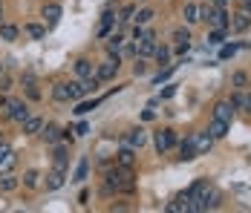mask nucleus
I'll return each mask as SVG.
<instances>
[{"label": "nucleus", "instance_id": "37998d69", "mask_svg": "<svg viewBox=\"0 0 251 213\" xmlns=\"http://www.w3.org/2000/svg\"><path fill=\"white\" fill-rule=\"evenodd\" d=\"M133 75H145V61H142V58L136 61V67H133Z\"/></svg>", "mask_w": 251, "mask_h": 213}, {"label": "nucleus", "instance_id": "c85d7f7f", "mask_svg": "<svg viewBox=\"0 0 251 213\" xmlns=\"http://www.w3.org/2000/svg\"><path fill=\"white\" fill-rule=\"evenodd\" d=\"M67 162H70L67 147H55V153H52V165L58 167V170H67Z\"/></svg>", "mask_w": 251, "mask_h": 213}, {"label": "nucleus", "instance_id": "49530a36", "mask_svg": "<svg viewBox=\"0 0 251 213\" xmlns=\"http://www.w3.org/2000/svg\"><path fill=\"white\" fill-rule=\"evenodd\" d=\"M174 95H176V87H168V90L162 93V98H174Z\"/></svg>", "mask_w": 251, "mask_h": 213}, {"label": "nucleus", "instance_id": "2eb2a0df", "mask_svg": "<svg viewBox=\"0 0 251 213\" xmlns=\"http://www.w3.org/2000/svg\"><path fill=\"white\" fill-rule=\"evenodd\" d=\"M41 136H44V142H47V144H58L61 139H64V130H61V127H55V124H44Z\"/></svg>", "mask_w": 251, "mask_h": 213}, {"label": "nucleus", "instance_id": "ddd939ff", "mask_svg": "<svg viewBox=\"0 0 251 213\" xmlns=\"http://www.w3.org/2000/svg\"><path fill=\"white\" fill-rule=\"evenodd\" d=\"M116 165H122V167H133L136 165V150H133L130 144H125V147L116 153Z\"/></svg>", "mask_w": 251, "mask_h": 213}, {"label": "nucleus", "instance_id": "f257e3e1", "mask_svg": "<svg viewBox=\"0 0 251 213\" xmlns=\"http://www.w3.org/2000/svg\"><path fill=\"white\" fill-rule=\"evenodd\" d=\"M136 190V176H133V167H122L116 165L113 170L104 173V193H133Z\"/></svg>", "mask_w": 251, "mask_h": 213}, {"label": "nucleus", "instance_id": "39448f33", "mask_svg": "<svg viewBox=\"0 0 251 213\" xmlns=\"http://www.w3.org/2000/svg\"><path fill=\"white\" fill-rule=\"evenodd\" d=\"M6 110H9V118L18 121V124H24L32 113H29V107H26V101H9L6 104Z\"/></svg>", "mask_w": 251, "mask_h": 213}, {"label": "nucleus", "instance_id": "7ed1b4c3", "mask_svg": "<svg viewBox=\"0 0 251 213\" xmlns=\"http://www.w3.org/2000/svg\"><path fill=\"white\" fill-rule=\"evenodd\" d=\"M119 64H122V55H119V52H110V58H107L99 70H96L99 81H113V78L119 75Z\"/></svg>", "mask_w": 251, "mask_h": 213}, {"label": "nucleus", "instance_id": "a19ab883", "mask_svg": "<svg viewBox=\"0 0 251 213\" xmlns=\"http://www.w3.org/2000/svg\"><path fill=\"white\" fill-rule=\"evenodd\" d=\"M145 35H148V29H145V26H133V41H139V38H145Z\"/></svg>", "mask_w": 251, "mask_h": 213}, {"label": "nucleus", "instance_id": "6ab92c4d", "mask_svg": "<svg viewBox=\"0 0 251 213\" xmlns=\"http://www.w3.org/2000/svg\"><path fill=\"white\" fill-rule=\"evenodd\" d=\"M179 159L182 162H194L197 159V147H194V139H185L179 144Z\"/></svg>", "mask_w": 251, "mask_h": 213}, {"label": "nucleus", "instance_id": "7c9ffc66", "mask_svg": "<svg viewBox=\"0 0 251 213\" xmlns=\"http://www.w3.org/2000/svg\"><path fill=\"white\" fill-rule=\"evenodd\" d=\"M24 185L26 188H38V185H41V173H38V170H26L24 173Z\"/></svg>", "mask_w": 251, "mask_h": 213}, {"label": "nucleus", "instance_id": "f03ea898", "mask_svg": "<svg viewBox=\"0 0 251 213\" xmlns=\"http://www.w3.org/2000/svg\"><path fill=\"white\" fill-rule=\"evenodd\" d=\"M188 193H191V211H214L220 205V190L211 188L208 182H197Z\"/></svg>", "mask_w": 251, "mask_h": 213}, {"label": "nucleus", "instance_id": "2f4dec72", "mask_svg": "<svg viewBox=\"0 0 251 213\" xmlns=\"http://www.w3.org/2000/svg\"><path fill=\"white\" fill-rule=\"evenodd\" d=\"M153 58H156V64H159V67H162V64H168V61H171V47H156Z\"/></svg>", "mask_w": 251, "mask_h": 213}, {"label": "nucleus", "instance_id": "1a4fd4ad", "mask_svg": "<svg viewBox=\"0 0 251 213\" xmlns=\"http://www.w3.org/2000/svg\"><path fill=\"white\" fill-rule=\"evenodd\" d=\"M125 144H130L133 150H142L145 144H148V133L142 130V127H133L130 133H127V139H125Z\"/></svg>", "mask_w": 251, "mask_h": 213}, {"label": "nucleus", "instance_id": "473e14b6", "mask_svg": "<svg viewBox=\"0 0 251 213\" xmlns=\"http://www.w3.org/2000/svg\"><path fill=\"white\" fill-rule=\"evenodd\" d=\"M133 15H136V6H133V3L122 6V12H119V24H130V21H133Z\"/></svg>", "mask_w": 251, "mask_h": 213}, {"label": "nucleus", "instance_id": "de8ad7c7", "mask_svg": "<svg viewBox=\"0 0 251 213\" xmlns=\"http://www.w3.org/2000/svg\"><path fill=\"white\" fill-rule=\"evenodd\" d=\"M226 3H228V0H214L211 6H217V9H226Z\"/></svg>", "mask_w": 251, "mask_h": 213}, {"label": "nucleus", "instance_id": "f8f14e48", "mask_svg": "<svg viewBox=\"0 0 251 213\" xmlns=\"http://www.w3.org/2000/svg\"><path fill=\"white\" fill-rule=\"evenodd\" d=\"M231 116H234V104H231V101H217V104H214V118L231 124Z\"/></svg>", "mask_w": 251, "mask_h": 213}, {"label": "nucleus", "instance_id": "ea45409f", "mask_svg": "<svg viewBox=\"0 0 251 213\" xmlns=\"http://www.w3.org/2000/svg\"><path fill=\"white\" fill-rule=\"evenodd\" d=\"M234 52H237V44H231V47H223V49H220V61H228V58H234Z\"/></svg>", "mask_w": 251, "mask_h": 213}, {"label": "nucleus", "instance_id": "dca6fc26", "mask_svg": "<svg viewBox=\"0 0 251 213\" xmlns=\"http://www.w3.org/2000/svg\"><path fill=\"white\" fill-rule=\"evenodd\" d=\"M182 18H185V24L188 26H197L200 24V3H185V12H182Z\"/></svg>", "mask_w": 251, "mask_h": 213}, {"label": "nucleus", "instance_id": "72a5a7b5", "mask_svg": "<svg viewBox=\"0 0 251 213\" xmlns=\"http://www.w3.org/2000/svg\"><path fill=\"white\" fill-rule=\"evenodd\" d=\"M96 107H99V101H78L75 113H78V116H84V113H93Z\"/></svg>", "mask_w": 251, "mask_h": 213}, {"label": "nucleus", "instance_id": "a878e982", "mask_svg": "<svg viewBox=\"0 0 251 213\" xmlns=\"http://www.w3.org/2000/svg\"><path fill=\"white\" fill-rule=\"evenodd\" d=\"M18 35H21V29L12 24H0V41H6V44H12V41H18Z\"/></svg>", "mask_w": 251, "mask_h": 213}, {"label": "nucleus", "instance_id": "f704fd0d", "mask_svg": "<svg viewBox=\"0 0 251 213\" xmlns=\"http://www.w3.org/2000/svg\"><path fill=\"white\" fill-rule=\"evenodd\" d=\"M174 41H176V44H185V41H191V29H185V26L174 29Z\"/></svg>", "mask_w": 251, "mask_h": 213}, {"label": "nucleus", "instance_id": "c9c22d12", "mask_svg": "<svg viewBox=\"0 0 251 213\" xmlns=\"http://www.w3.org/2000/svg\"><path fill=\"white\" fill-rule=\"evenodd\" d=\"M174 70H176V64H168L165 70H162L159 75H156V78H153V84H162V81H168V78L174 75Z\"/></svg>", "mask_w": 251, "mask_h": 213}, {"label": "nucleus", "instance_id": "8fccbe9b", "mask_svg": "<svg viewBox=\"0 0 251 213\" xmlns=\"http://www.w3.org/2000/svg\"><path fill=\"white\" fill-rule=\"evenodd\" d=\"M0 18H3V0H0ZM0 24H3V21H0Z\"/></svg>", "mask_w": 251, "mask_h": 213}, {"label": "nucleus", "instance_id": "cd10ccee", "mask_svg": "<svg viewBox=\"0 0 251 213\" xmlns=\"http://www.w3.org/2000/svg\"><path fill=\"white\" fill-rule=\"evenodd\" d=\"M24 32L32 41H44V38H47V26H41V24H26Z\"/></svg>", "mask_w": 251, "mask_h": 213}, {"label": "nucleus", "instance_id": "09e8293b", "mask_svg": "<svg viewBox=\"0 0 251 213\" xmlns=\"http://www.w3.org/2000/svg\"><path fill=\"white\" fill-rule=\"evenodd\" d=\"M3 72H6V64H3V61H0V75H3Z\"/></svg>", "mask_w": 251, "mask_h": 213}, {"label": "nucleus", "instance_id": "f3484780", "mask_svg": "<svg viewBox=\"0 0 251 213\" xmlns=\"http://www.w3.org/2000/svg\"><path fill=\"white\" fill-rule=\"evenodd\" d=\"M228 21H231V15H228L226 9H217V6H214V15H211L208 24L214 26V29H228Z\"/></svg>", "mask_w": 251, "mask_h": 213}, {"label": "nucleus", "instance_id": "393cba45", "mask_svg": "<svg viewBox=\"0 0 251 213\" xmlns=\"http://www.w3.org/2000/svg\"><path fill=\"white\" fill-rule=\"evenodd\" d=\"M208 133L214 136V142H217V139H226V133H228V121L214 118L211 124H208Z\"/></svg>", "mask_w": 251, "mask_h": 213}, {"label": "nucleus", "instance_id": "58836bf2", "mask_svg": "<svg viewBox=\"0 0 251 213\" xmlns=\"http://www.w3.org/2000/svg\"><path fill=\"white\" fill-rule=\"evenodd\" d=\"M231 84H234V87H246V84H249V75H246V72H234Z\"/></svg>", "mask_w": 251, "mask_h": 213}, {"label": "nucleus", "instance_id": "9b49d317", "mask_svg": "<svg viewBox=\"0 0 251 213\" xmlns=\"http://www.w3.org/2000/svg\"><path fill=\"white\" fill-rule=\"evenodd\" d=\"M64 182H67V170H52V173H47V190H58V188H64Z\"/></svg>", "mask_w": 251, "mask_h": 213}, {"label": "nucleus", "instance_id": "4468645a", "mask_svg": "<svg viewBox=\"0 0 251 213\" xmlns=\"http://www.w3.org/2000/svg\"><path fill=\"white\" fill-rule=\"evenodd\" d=\"M41 15L47 18V24H50V26H55L58 21H61V15H64V12H61V6H58V3H44Z\"/></svg>", "mask_w": 251, "mask_h": 213}, {"label": "nucleus", "instance_id": "20e7f679", "mask_svg": "<svg viewBox=\"0 0 251 213\" xmlns=\"http://www.w3.org/2000/svg\"><path fill=\"white\" fill-rule=\"evenodd\" d=\"M153 144H156V153L162 156V153H168V150L176 144V133L174 130H159L156 139H153Z\"/></svg>", "mask_w": 251, "mask_h": 213}, {"label": "nucleus", "instance_id": "412c9836", "mask_svg": "<svg viewBox=\"0 0 251 213\" xmlns=\"http://www.w3.org/2000/svg\"><path fill=\"white\" fill-rule=\"evenodd\" d=\"M52 98H55L58 104H70V84L58 81V84L52 87Z\"/></svg>", "mask_w": 251, "mask_h": 213}, {"label": "nucleus", "instance_id": "4c0bfd02", "mask_svg": "<svg viewBox=\"0 0 251 213\" xmlns=\"http://www.w3.org/2000/svg\"><path fill=\"white\" fill-rule=\"evenodd\" d=\"M211 15H214V6L211 3H200V21H211Z\"/></svg>", "mask_w": 251, "mask_h": 213}, {"label": "nucleus", "instance_id": "9d476101", "mask_svg": "<svg viewBox=\"0 0 251 213\" xmlns=\"http://www.w3.org/2000/svg\"><path fill=\"white\" fill-rule=\"evenodd\" d=\"M188 211H191V193L188 190L182 196H176L174 202L168 205V213H188Z\"/></svg>", "mask_w": 251, "mask_h": 213}, {"label": "nucleus", "instance_id": "bb28decb", "mask_svg": "<svg viewBox=\"0 0 251 213\" xmlns=\"http://www.w3.org/2000/svg\"><path fill=\"white\" fill-rule=\"evenodd\" d=\"M153 18H156V12H153L151 6H145V9H136V15H133V21H136L139 26H148Z\"/></svg>", "mask_w": 251, "mask_h": 213}, {"label": "nucleus", "instance_id": "5701e85b", "mask_svg": "<svg viewBox=\"0 0 251 213\" xmlns=\"http://www.w3.org/2000/svg\"><path fill=\"white\" fill-rule=\"evenodd\" d=\"M87 176H90V159L81 156V159H78L75 173H73V182H87Z\"/></svg>", "mask_w": 251, "mask_h": 213}, {"label": "nucleus", "instance_id": "79ce46f5", "mask_svg": "<svg viewBox=\"0 0 251 213\" xmlns=\"http://www.w3.org/2000/svg\"><path fill=\"white\" fill-rule=\"evenodd\" d=\"M0 90H12V78H9L6 72L0 75Z\"/></svg>", "mask_w": 251, "mask_h": 213}, {"label": "nucleus", "instance_id": "0eeeda50", "mask_svg": "<svg viewBox=\"0 0 251 213\" xmlns=\"http://www.w3.org/2000/svg\"><path fill=\"white\" fill-rule=\"evenodd\" d=\"M249 26H251V15L246 9H240V12L231 15V21H228V29H231V32H246Z\"/></svg>", "mask_w": 251, "mask_h": 213}, {"label": "nucleus", "instance_id": "6e6552de", "mask_svg": "<svg viewBox=\"0 0 251 213\" xmlns=\"http://www.w3.org/2000/svg\"><path fill=\"white\" fill-rule=\"evenodd\" d=\"M194 139V147H197V156H205L211 147H214V136L205 130V133H197V136H191Z\"/></svg>", "mask_w": 251, "mask_h": 213}, {"label": "nucleus", "instance_id": "e433bc0d", "mask_svg": "<svg viewBox=\"0 0 251 213\" xmlns=\"http://www.w3.org/2000/svg\"><path fill=\"white\" fill-rule=\"evenodd\" d=\"M223 41H226V29H214L208 35V44H223Z\"/></svg>", "mask_w": 251, "mask_h": 213}, {"label": "nucleus", "instance_id": "423d86ee", "mask_svg": "<svg viewBox=\"0 0 251 213\" xmlns=\"http://www.w3.org/2000/svg\"><path fill=\"white\" fill-rule=\"evenodd\" d=\"M18 165V156H15V150H9L6 144H0V173H12Z\"/></svg>", "mask_w": 251, "mask_h": 213}, {"label": "nucleus", "instance_id": "603ef678", "mask_svg": "<svg viewBox=\"0 0 251 213\" xmlns=\"http://www.w3.org/2000/svg\"><path fill=\"white\" fill-rule=\"evenodd\" d=\"M0 144H3V142H0Z\"/></svg>", "mask_w": 251, "mask_h": 213}, {"label": "nucleus", "instance_id": "a211bd4d", "mask_svg": "<svg viewBox=\"0 0 251 213\" xmlns=\"http://www.w3.org/2000/svg\"><path fill=\"white\" fill-rule=\"evenodd\" d=\"M21 188V179L12 176V173H0V193H12V190Z\"/></svg>", "mask_w": 251, "mask_h": 213}, {"label": "nucleus", "instance_id": "a18cd8bd", "mask_svg": "<svg viewBox=\"0 0 251 213\" xmlns=\"http://www.w3.org/2000/svg\"><path fill=\"white\" fill-rule=\"evenodd\" d=\"M75 133H78V136H84V133H90V127H87V124L81 121V124H78V127H75Z\"/></svg>", "mask_w": 251, "mask_h": 213}, {"label": "nucleus", "instance_id": "c03bdc74", "mask_svg": "<svg viewBox=\"0 0 251 213\" xmlns=\"http://www.w3.org/2000/svg\"><path fill=\"white\" fill-rule=\"evenodd\" d=\"M188 49H191V41H185V44H176V52H179V55H185Z\"/></svg>", "mask_w": 251, "mask_h": 213}, {"label": "nucleus", "instance_id": "b1692460", "mask_svg": "<svg viewBox=\"0 0 251 213\" xmlns=\"http://www.w3.org/2000/svg\"><path fill=\"white\" fill-rule=\"evenodd\" d=\"M41 130H44V118H41V116H29V118L24 121L26 136H35V133H41Z\"/></svg>", "mask_w": 251, "mask_h": 213}, {"label": "nucleus", "instance_id": "aec40b11", "mask_svg": "<svg viewBox=\"0 0 251 213\" xmlns=\"http://www.w3.org/2000/svg\"><path fill=\"white\" fill-rule=\"evenodd\" d=\"M75 75H78V78H90V75H96L93 61H90V58H78V61H75Z\"/></svg>", "mask_w": 251, "mask_h": 213}, {"label": "nucleus", "instance_id": "3c124183", "mask_svg": "<svg viewBox=\"0 0 251 213\" xmlns=\"http://www.w3.org/2000/svg\"><path fill=\"white\" fill-rule=\"evenodd\" d=\"M249 49H251V41H249Z\"/></svg>", "mask_w": 251, "mask_h": 213}, {"label": "nucleus", "instance_id": "4be33fe9", "mask_svg": "<svg viewBox=\"0 0 251 213\" xmlns=\"http://www.w3.org/2000/svg\"><path fill=\"white\" fill-rule=\"evenodd\" d=\"M231 104H234V110H246V113H251V93H234L231 95Z\"/></svg>", "mask_w": 251, "mask_h": 213}, {"label": "nucleus", "instance_id": "c756f323", "mask_svg": "<svg viewBox=\"0 0 251 213\" xmlns=\"http://www.w3.org/2000/svg\"><path fill=\"white\" fill-rule=\"evenodd\" d=\"M122 47H125V35H122V32L107 35V52H119Z\"/></svg>", "mask_w": 251, "mask_h": 213}]
</instances>
